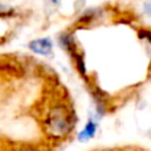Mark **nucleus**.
<instances>
[{
    "label": "nucleus",
    "instance_id": "4",
    "mask_svg": "<svg viewBox=\"0 0 151 151\" xmlns=\"http://www.w3.org/2000/svg\"><path fill=\"white\" fill-rule=\"evenodd\" d=\"M72 60H73L74 66H76V69H77L78 74H81L83 78L88 77V73H86V65H85V60H83L82 53L78 52L77 55L72 57Z\"/></svg>",
    "mask_w": 151,
    "mask_h": 151
},
{
    "label": "nucleus",
    "instance_id": "2",
    "mask_svg": "<svg viewBox=\"0 0 151 151\" xmlns=\"http://www.w3.org/2000/svg\"><path fill=\"white\" fill-rule=\"evenodd\" d=\"M27 47H28V49L31 52L36 53L39 56H44V57L52 56V53H53V42L49 37L35 39L32 41H29Z\"/></svg>",
    "mask_w": 151,
    "mask_h": 151
},
{
    "label": "nucleus",
    "instance_id": "3",
    "mask_svg": "<svg viewBox=\"0 0 151 151\" xmlns=\"http://www.w3.org/2000/svg\"><path fill=\"white\" fill-rule=\"evenodd\" d=\"M97 127H98V126H97L96 121H94L93 118H89L86 125L83 126V129L80 131V134H78V141L86 142V141H89V139H91L94 135H96Z\"/></svg>",
    "mask_w": 151,
    "mask_h": 151
},
{
    "label": "nucleus",
    "instance_id": "7",
    "mask_svg": "<svg viewBox=\"0 0 151 151\" xmlns=\"http://www.w3.org/2000/svg\"><path fill=\"white\" fill-rule=\"evenodd\" d=\"M143 11L147 16L151 17V0H146L145 1V5H143Z\"/></svg>",
    "mask_w": 151,
    "mask_h": 151
},
{
    "label": "nucleus",
    "instance_id": "6",
    "mask_svg": "<svg viewBox=\"0 0 151 151\" xmlns=\"http://www.w3.org/2000/svg\"><path fill=\"white\" fill-rule=\"evenodd\" d=\"M138 36H139V39L147 40V41L151 44V29H147V28L138 29Z\"/></svg>",
    "mask_w": 151,
    "mask_h": 151
},
{
    "label": "nucleus",
    "instance_id": "1",
    "mask_svg": "<svg viewBox=\"0 0 151 151\" xmlns=\"http://www.w3.org/2000/svg\"><path fill=\"white\" fill-rule=\"evenodd\" d=\"M76 113L68 102L58 101L57 105L50 107L44 119V130L52 139L66 138L76 125Z\"/></svg>",
    "mask_w": 151,
    "mask_h": 151
},
{
    "label": "nucleus",
    "instance_id": "5",
    "mask_svg": "<svg viewBox=\"0 0 151 151\" xmlns=\"http://www.w3.org/2000/svg\"><path fill=\"white\" fill-rule=\"evenodd\" d=\"M7 151H41L37 146L33 145H19V146H13Z\"/></svg>",
    "mask_w": 151,
    "mask_h": 151
}]
</instances>
